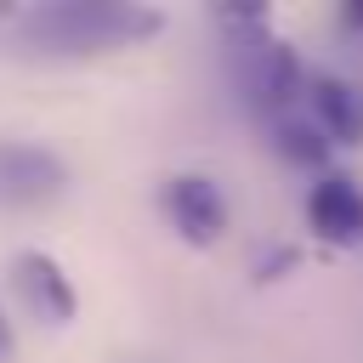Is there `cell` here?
Segmentation results:
<instances>
[{
	"mask_svg": "<svg viewBox=\"0 0 363 363\" xmlns=\"http://www.w3.org/2000/svg\"><path fill=\"white\" fill-rule=\"evenodd\" d=\"M164 17L130 0H45L28 6L17 17V40L28 51H51V57H79V51H108V45H130L159 34Z\"/></svg>",
	"mask_w": 363,
	"mask_h": 363,
	"instance_id": "cell-1",
	"label": "cell"
},
{
	"mask_svg": "<svg viewBox=\"0 0 363 363\" xmlns=\"http://www.w3.org/2000/svg\"><path fill=\"white\" fill-rule=\"evenodd\" d=\"M62 187H68V164L51 147H40V142H0V204L34 210V204L62 199Z\"/></svg>",
	"mask_w": 363,
	"mask_h": 363,
	"instance_id": "cell-2",
	"label": "cell"
},
{
	"mask_svg": "<svg viewBox=\"0 0 363 363\" xmlns=\"http://www.w3.org/2000/svg\"><path fill=\"white\" fill-rule=\"evenodd\" d=\"M233 74H238V85H244V96H250L255 108H284V102L301 91V62H295V51H289L284 40H272V34L238 40Z\"/></svg>",
	"mask_w": 363,
	"mask_h": 363,
	"instance_id": "cell-3",
	"label": "cell"
},
{
	"mask_svg": "<svg viewBox=\"0 0 363 363\" xmlns=\"http://www.w3.org/2000/svg\"><path fill=\"white\" fill-rule=\"evenodd\" d=\"M164 216L187 244H216L221 227H227V199H221V187L210 176L182 170V176L164 182Z\"/></svg>",
	"mask_w": 363,
	"mask_h": 363,
	"instance_id": "cell-4",
	"label": "cell"
},
{
	"mask_svg": "<svg viewBox=\"0 0 363 363\" xmlns=\"http://www.w3.org/2000/svg\"><path fill=\"white\" fill-rule=\"evenodd\" d=\"M306 221L318 238L329 244H363V187L340 170H329L323 182H312L306 193Z\"/></svg>",
	"mask_w": 363,
	"mask_h": 363,
	"instance_id": "cell-5",
	"label": "cell"
},
{
	"mask_svg": "<svg viewBox=\"0 0 363 363\" xmlns=\"http://www.w3.org/2000/svg\"><path fill=\"white\" fill-rule=\"evenodd\" d=\"M17 289H23V301L34 306V318H45V323H68V318L79 312V295H74L68 272H62L51 255H40V250H23V255H17Z\"/></svg>",
	"mask_w": 363,
	"mask_h": 363,
	"instance_id": "cell-6",
	"label": "cell"
},
{
	"mask_svg": "<svg viewBox=\"0 0 363 363\" xmlns=\"http://www.w3.org/2000/svg\"><path fill=\"white\" fill-rule=\"evenodd\" d=\"M312 125L335 142H363V91L346 79H312Z\"/></svg>",
	"mask_w": 363,
	"mask_h": 363,
	"instance_id": "cell-7",
	"label": "cell"
},
{
	"mask_svg": "<svg viewBox=\"0 0 363 363\" xmlns=\"http://www.w3.org/2000/svg\"><path fill=\"white\" fill-rule=\"evenodd\" d=\"M272 142H278V153H284L289 164H306V170H318V164L329 159V136H323L312 119H278V125H272Z\"/></svg>",
	"mask_w": 363,
	"mask_h": 363,
	"instance_id": "cell-8",
	"label": "cell"
},
{
	"mask_svg": "<svg viewBox=\"0 0 363 363\" xmlns=\"http://www.w3.org/2000/svg\"><path fill=\"white\" fill-rule=\"evenodd\" d=\"M6 357H11V318L0 312V363H6Z\"/></svg>",
	"mask_w": 363,
	"mask_h": 363,
	"instance_id": "cell-9",
	"label": "cell"
}]
</instances>
